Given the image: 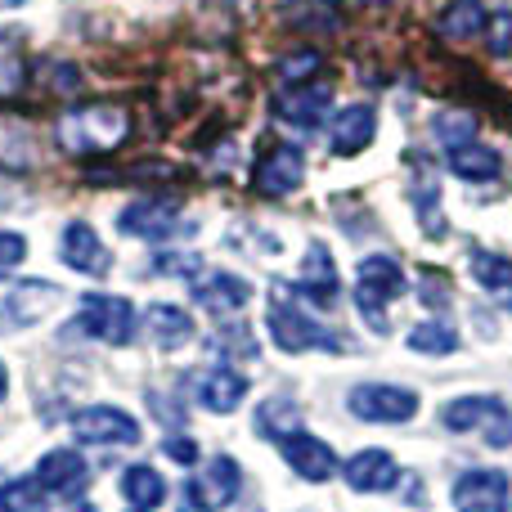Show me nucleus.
I'll use <instances>...</instances> for the list:
<instances>
[{"label":"nucleus","instance_id":"obj_1","mask_svg":"<svg viewBox=\"0 0 512 512\" xmlns=\"http://www.w3.org/2000/svg\"><path fill=\"white\" fill-rule=\"evenodd\" d=\"M54 135H59V149L72 158H99L131 140V117L117 104H81L59 117Z\"/></svg>","mask_w":512,"mask_h":512},{"label":"nucleus","instance_id":"obj_2","mask_svg":"<svg viewBox=\"0 0 512 512\" xmlns=\"http://www.w3.org/2000/svg\"><path fill=\"white\" fill-rule=\"evenodd\" d=\"M405 270L391 256H364L355 270V306L369 319L373 333H387V301H396L405 292Z\"/></svg>","mask_w":512,"mask_h":512},{"label":"nucleus","instance_id":"obj_3","mask_svg":"<svg viewBox=\"0 0 512 512\" xmlns=\"http://www.w3.org/2000/svg\"><path fill=\"white\" fill-rule=\"evenodd\" d=\"M270 337H274V346L288 355L315 351V346H324V351H337V346H342L319 319H310L301 306H292L283 288H274V301H270Z\"/></svg>","mask_w":512,"mask_h":512},{"label":"nucleus","instance_id":"obj_4","mask_svg":"<svg viewBox=\"0 0 512 512\" xmlns=\"http://www.w3.org/2000/svg\"><path fill=\"white\" fill-rule=\"evenodd\" d=\"M63 292L45 279H0V333L27 328L54 310Z\"/></svg>","mask_w":512,"mask_h":512},{"label":"nucleus","instance_id":"obj_5","mask_svg":"<svg viewBox=\"0 0 512 512\" xmlns=\"http://www.w3.org/2000/svg\"><path fill=\"white\" fill-rule=\"evenodd\" d=\"M77 328L86 337H99V342H108V346H126L135 337V306L126 297L90 292V297H81Z\"/></svg>","mask_w":512,"mask_h":512},{"label":"nucleus","instance_id":"obj_6","mask_svg":"<svg viewBox=\"0 0 512 512\" xmlns=\"http://www.w3.org/2000/svg\"><path fill=\"white\" fill-rule=\"evenodd\" d=\"M351 414L360 423H409L418 414V396L409 387H391V382H360L351 391Z\"/></svg>","mask_w":512,"mask_h":512},{"label":"nucleus","instance_id":"obj_7","mask_svg":"<svg viewBox=\"0 0 512 512\" xmlns=\"http://www.w3.org/2000/svg\"><path fill=\"white\" fill-rule=\"evenodd\" d=\"M239 486H243L239 463H234L230 454H216V459H207V468L198 472V477H189L185 504L194 508V512H221V508L234 504Z\"/></svg>","mask_w":512,"mask_h":512},{"label":"nucleus","instance_id":"obj_8","mask_svg":"<svg viewBox=\"0 0 512 512\" xmlns=\"http://www.w3.org/2000/svg\"><path fill=\"white\" fill-rule=\"evenodd\" d=\"M328 108H333V90L319 86V81H292L274 95V117L297 131H315L328 122Z\"/></svg>","mask_w":512,"mask_h":512},{"label":"nucleus","instance_id":"obj_9","mask_svg":"<svg viewBox=\"0 0 512 512\" xmlns=\"http://www.w3.org/2000/svg\"><path fill=\"white\" fill-rule=\"evenodd\" d=\"M72 436L81 445H140V423L117 405H90L72 418Z\"/></svg>","mask_w":512,"mask_h":512},{"label":"nucleus","instance_id":"obj_10","mask_svg":"<svg viewBox=\"0 0 512 512\" xmlns=\"http://www.w3.org/2000/svg\"><path fill=\"white\" fill-rule=\"evenodd\" d=\"M256 194L265 198H288L292 189L306 180V158H301V149H292V144H274V149L261 153V162H256Z\"/></svg>","mask_w":512,"mask_h":512},{"label":"nucleus","instance_id":"obj_11","mask_svg":"<svg viewBox=\"0 0 512 512\" xmlns=\"http://www.w3.org/2000/svg\"><path fill=\"white\" fill-rule=\"evenodd\" d=\"M454 512H508V477L495 468L463 472L454 481Z\"/></svg>","mask_w":512,"mask_h":512},{"label":"nucleus","instance_id":"obj_12","mask_svg":"<svg viewBox=\"0 0 512 512\" xmlns=\"http://www.w3.org/2000/svg\"><path fill=\"white\" fill-rule=\"evenodd\" d=\"M279 454L288 459V468L306 481H328L337 472V454L328 450L324 441H315L310 432H301V427L288 436H279Z\"/></svg>","mask_w":512,"mask_h":512},{"label":"nucleus","instance_id":"obj_13","mask_svg":"<svg viewBox=\"0 0 512 512\" xmlns=\"http://www.w3.org/2000/svg\"><path fill=\"white\" fill-rule=\"evenodd\" d=\"M176 212H180L176 198H140V203L122 207L117 230L131 234V239H167L176 230Z\"/></svg>","mask_w":512,"mask_h":512},{"label":"nucleus","instance_id":"obj_14","mask_svg":"<svg viewBox=\"0 0 512 512\" xmlns=\"http://www.w3.org/2000/svg\"><path fill=\"white\" fill-rule=\"evenodd\" d=\"M373 135H378V113H373V104H351L333 117V153L337 158L364 153L373 144Z\"/></svg>","mask_w":512,"mask_h":512},{"label":"nucleus","instance_id":"obj_15","mask_svg":"<svg viewBox=\"0 0 512 512\" xmlns=\"http://www.w3.org/2000/svg\"><path fill=\"white\" fill-rule=\"evenodd\" d=\"M252 297V283L239 279V274L230 270H216V274H203V279L194 283V301L203 310H212V315H230V310H243Z\"/></svg>","mask_w":512,"mask_h":512},{"label":"nucleus","instance_id":"obj_16","mask_svg":"<svg viewBox=\"0 0 512 512\" xmlns=\"http://www.w3.org/2000/svg\"><path fill=\"white\" fill-rule=\"evenodd\" d=\"M400 481L396 454L387 450H360L351 463H346V486L360 490V495H378V490H391Z\"/></svg>","mask_w":512,"mask_h":512},{"label":"nucleus","instance_id":"obj_17","mask_svg":"<svg viewBox=\"0 0 512 512\" xmlns=\"http://www.w3.org/2000/svg\"><path fill=\"white\" fill-rule=\"evenodd\" d=\"M301 297H310L315 306H333L342 283H337V270H333V256H328L324 243H310L306 248V265H301V283H297Z\"/></svg>","mask_w":512,"mask_h":512},{"label":"nucleus","instance_id":"obj_18","mask_svg":"<svg viewBox=\"0 0 512 512\" xmlns=\"http://www.w3.org/2000/svg\"><path fill=\"white\" fill-rule=\"evenodd\" d=\"M63 261L81 274H95V279L108 274V248L99 243V234L90 230L86 221H72L68 230H63Z\"/></svg>","mask_w":512,"mask_h":512},{"label":"nucleus","instance_id":"obj_19","mask_svg":"<svg viewBox=\"0 0 512 512\" xmlns=\"http://www.w3.org/2000/svg\"><path fill=\"white\" fill-rule=\"evenodd\" d=\"M36 481H41L50 495H77L90 481V468H86V459H77L72 450H50L41 459V468H36Z\"/></svg>","mask_w":512,"mask_h":512},{"label":"nucleus","instance_id":"obj_20","mask_svg":"<svg viewBox=\"0 0 512 512\" xmlns=\"http://www.w3.org/2000/svg\"><path fill=\"white\" fill-rule=\"evenodd\" d=\"M499 414H508L499 396H459L441 409V423L450 427V432H477V427L486 432Z\"/></svg>","mask_w":512,"mask_h":512},{"label":"nucleus","instance_id":"obj_21","mask_svg":"<svg viewBox=\"0 0 512 512\" xmlns=\"http://www.w3.org/2000/svg\"><path fill=\"white\" fill-rule=\"evenodd\" d=\"M248 396V378L234 369H212L198 378V400H203L212 414H234Z\"/></svg>","mask_w":512,"mask_h":512},{"label":"nucleus","instance_id":"obj_22","mask_svg":"<svg viewBox=\"0 0 512 512\" xmlns=\"http://www.w3.org/2000/svg\"><path fill=\"white\" fill-rule=\"evenodd\" d=\"M144 324H149V337H153L158 351H176V346H185L189 337H194V319H189L180 306H167V301L149 306Z\"/></svg>","mask_w":512,"mask_h":512},{"label":"nucleus","instance_id":"obj_23","mask_svg":"<svg viewBox=\"0 0 512 512\" xmlns=\"http://www.w3.org/2000/svg\"><path fill=\"white\" fill-rule=\"evenodd\" d=\"M499 153L495 149H486V144H459V149H450V171L459 180H472V185H481V180H495L499 176Z\"/></svg>","mask_w":512,"mask_h":512},{"label":"nucleus","instance_id":"obj_24","mask_svg":"<svg viewBox=\"0 0 512 512\" xmlns=\"http://www.w3.org/2000/svg\"><path fill=\"white\" fill-rule=\"evenodd\" d=\"M122 499L135 512H149V508H158L162 499H167V481H162L153 468L135 463V468H126V477H122Z\"/></svg>","mask_w":512,"mask_h":512},{"label":"nucleus","instance_id":"obj_25","mask_svg":"<svg viewBox=\"0 0 512 512\" xmlns=\"http://www.w3.org/2000/svg\"><path fill=\"white\" fill-rule=\"evenodd\" d=\"M472 279L512 306V261H508V256H495V252H481L477 248V252H472Z\"/></svg>","mask_w":512,"mask_h":512},{"label":"nucleus","instance_id":"obj_26","mask_svg":"<svg viewBox=\"0 0 512 512\" xmlns=\"http://www.w3.org/2000/svg\"><path fill=\"white\" fill-rule=\"evenodd\" d=\"M0 512H50V490L36 477H18L0 486Z\"/></svg>","mask_w":512,"mask_h":512},{"label":"nucleus","instance_id":"obj_27","mask_svg":"<svg viewBox=\"0 0 512 512\" xmlns=\"http://www.w3.org/2000/svg\"><path fill=\"white\" fill-rule=\"evenodd\" d=\"M409 351L418 355H454L459 351V333L445 319H423L418 328H409Z\"/></svg>","mask_w":512,"mask_h":512},{"label":"nucleus","instance_id":"obj_28","mask_svg":"<svg viewBox=\"0 0 512 512\" xmlns=\"http://www.w3.org/2000/svg\"><path fill=\"white\" fill-rule=\"evenodd\" d=\"M481 27H486V5H481V0H450V9H445V18H441L445 36L468 41V36H477Z\"/></svg>","mask_w":512,"mask_h":512},{"label":"nucleus","instance_id":"obj_29","mask_svg":"<svg viewBox=\"0 0 512 512\" xmlns=\"http://www.w3.org/2000/svg\"><path fill=\"white\" fill-rule=\"evenodd\" d=\"M432 135L445 144V149L472 144V140H477V117H472V113H436L432 117Z\"/></svg>","mask_w":512,"mask_h":512},{"label":"nucleus","instance_id":"obj_30","mask_svg":"<svg viewBox=\"0 0 512 512\" xmlns=\"http://www.w3.org/2000/svg\"><path fill=\"white\" fill-rule=\"evenodd\" d=\"M18 86H23V59H18L14 41H9V36H0V99L18 95Z\"/></svg>","mask_w":512,"mask_h":512},{"label":"nucleus","instance_id":"obj_31","mask_svg":"<svg viewBox=\"0 0 512 512\" xmlns=\"http://www.w3.org/2000/svg\"><path fill=\"white\" fill-rule=\"evenodd\" d=\"M23 256H27V239H23V234L0 230V270H14Z\"/></svg>","mask_w":512,"mask_h":512},{"label":"nucleus","instance_id":"obj_32","mask_svg":"<svg viewBox=\"0 0 512 512\" xmlns=\"http://www.w3.org/2000/svg\"><path fill=\"white\" fill-rule=\"evenodd\" d=\"M162 454H167L171 463H180V468H194L198 463V441H189V436H171V441L162 445Z\"/></svg>","mask_w":512,"mask_h":512},{"label":"nucleus","instance_id":"obj_33","mask_svg":"<svg viewBox=\"0 0 512 512\" xmlns=\"http://www.w3.org/2000/svg\"><path fill=\"white\" fill-rule=\"evenodd\" d=\"M315 68H319V54L306 50V54H292V59H283V63H279V77L292 86L297 77H306V72H315Z\"/></svg>","mask_w":512,"mask_h":512},{"label":"nucleus","instance_id":"obj_34","mask_svg":"<svg viewBox=\"0 0 512 512\" xmlns=\"http://www.w3.org/2000/svg\"><path fill=\"white\" fill-rule=\"evenodd\" d=\"M490 50L495 54H512V14L499 9L495 23H490Z\"/></svg>","mask_w":512,"mask_h":512},{"label":"nucleus","instance_id":"obj_35","mask_svg":"<svg viewBox=\"0 0 512 512\" xmlns=\"http://www.w3.org/2000/svg\"><path fill=\"white\" fill-rule=\"evenodd\" d=\"M153 265H158L162 274H189V279L198 274V256H158Z\"/></svg>","mask_w":512,"mask_h":512},{"label":"nucleus","instance_id":"obj_36","mask_svg":"<svg viewBox=\"0 0 512 512\" xmlns=\"http://www.w3.org/2000/svg\"><path fill=\"white\" fill-rule=\"evenodd\" d=\"M5 391H9V373H5V364H0V400H5Z\"/></svg>","mask_w":512,"mask_h":512},{"label":"nucleus","instance_id":"obj_37","mask_svg":"<svg viewBox=\"0 0 512 512\" xmlns=\"http://www.w3.org/2000/svg\"><path fill=\"white\" fill-rule=\"evenodd\" d=\"M68 512H95V508H90V504H81V499H77V504H72Z\"/></svg>","mask_w":512,"mask_h":512},{"label":"nucleus","instance_id":"obj_38","mask_svg":"<svg viewBox=\"0 0 512 512\" xmlns=\"http://www.w3.org/2000/svg\"><path fill=\"white\" fill-rule=\"evenodd\" d=\"M369 5H382V0H369Z\"/></svg>","mask_w":512,"mask_h":512}]
</instances>
